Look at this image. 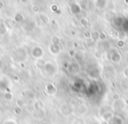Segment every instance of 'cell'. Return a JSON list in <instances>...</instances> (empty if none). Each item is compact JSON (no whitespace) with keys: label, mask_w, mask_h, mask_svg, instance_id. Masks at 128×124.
I'll return each instance as SVG.
<instances>
[{"label":"cell","mask_w":128,"mask_h":124,"mask_svg":"<svg viewBox=\"0 0 128 124\" xmlns=\"http://www.w3.org/2000/svg\"><path fill=\"white\" fill-rule=\"evenodd\" d=\"M74 110H75L74 109V107L71 104H68V103L63 104L60 108V113L64 116H70V115H71L74 113Z\"/></svg>","instance_id":"cell-1"},{"label":"cell","mask_w":128,"mask_h":124,"mask_svg":"<svg viewBox=\"0 0 128 124\" xmlns=\"http://www.w3.org/2000/svg\"><path fill=\"white\" fill-rule=\"evenodd\" d=\"M124 105H126V102H124V100L119 99V100H118V101H113L112 108H113L114 111H121V110L124 109Z\"/></svg>","instance_id":"cell-2"},{"label":"cell","mask_w":128,"mask_h":124,"mask_svg":"<svg viewBox=\"0 0 128 124\" xmlns=\"http://www.w3.org/2000/svg\"><path fill=\"white\" fill-rule=\"evenodd\" d=\"M114 116H115V114H114V111H112V110H107V111H105L104 113H103L100 115L101 120L105 121V122H109Z\"/></svg>","instance_id":"cell-3"},{"label":"cell","mask_w":128,"mask_h":124,"mask_svg":"<svg viewBox=\"0 0 128 124\" xmlns=\"http://www.w3.org/2000/svg\"><path fill=\"white\" fill-rule=\"evenodd\" d=\"M46 92L48 95H54V94H56L57 89H56V87H54V85L49 83L46 86Z\"/></svg>","instance_id":"cell-4"},{"label":"cell","mask_w":128,"mask_h":124,"mask_svg":"<svg viewBox=\"0 0 128 124\" xmlns=\"http://www.w3.org/2000/svg\"><path fill=\"white\" fill-rule=\"evenodd\" d=\"M108 123L109 124H124V122H123L122 118H121L120 116L115 115L113 118H112L109 121Z\"/></svg>","instance_id":"cell-5"},{"label":"cell","mask_w":128,"mask_h":124,"mask_svg":"<svg viewBox=\"0 0 128 124\" xmlns=\"http://www.w3.org/2000/svg\"><path fill=\"white\" fill-rule=\"evenodd\" d=\"M32 53L34 55V57H35V58H40L43 55V51L40 47H35L32 50Z\"/></svg>","instance_id":"cell-6"},{"label":"cell","mask_w":128,"mask_h":124,"mask_svg":"<svg viewBox=\"0 0 128 124\" xmlns=\"http://www.w3.org/2000/svg\"><path fill=\"white\" fill-rule=\"evenodd\" d=\"M49 51L52 54H57L60 52V48H59L58 45L55 44H52L51 46H49Z\"/></svg>","instance_id":"cell-7"},{"label":"cell","mask_w":128,"mask_h":124,"mask_svg":"<svg viewBox=\"0 0 128 124\" xmlns=\"http://www.w3.org/2000/svg\"><path fill=\"white\" fill-rule=\"evenodd\" d=\"M43 108V105H42V102L40 101H34V109L38 111V110H40L41 108Z\"/></svg>","instance_id":"cell-8"},{"label":"cell","mask_w":128,"mask_h":124,"mask_svg":"<svg viewBox=\"0 0 128 124\" xmlns=\"http://www.w3.org/2000/svg\"><path fill=\"white\" fill-rule=\"evenodd\" d=\"M26 105V102L22 98H18V99L16 100V107H18V108H23Z\"/></svg>","instance_id":"cell-9"},{"label":"cell","mask_w":128,"mask_h":124,"mask_svg":"<svg viewBox=\"0 0 128 124\" xmlns=\"http://www.w3.org/2000/svg\"><path fill=\"white\" fill-rule=\"evenodd\" d=\"M78 110H79V113H80L81 115H84V114L87 113L88 108H87V106H86L85 104H82V105H80V106H79Z\"/></svg>","instance_id":"cell-10"},{"label":"cell","mask_w":128,"mask_h":124,"mask_svg":"<svg viewBox=\"0 0 128 124\" xmlns=\"http://www.w3.org/2000/svg\"><path fill=\"white\" fill-rule=\"evenodd\" d=\"M4 100H6V101H12V100H13V98H14V95H13L12 93L6 92V94H4Z\"/></svg>","instance_id":"cell-11"},{"label":"cell","mask_w":128,"mask_h":124,"mask_svg":"<svg viewBox=\"0 0 128 124\" xmlns=\"http://www.w3.org/2000/svg\"><path fill=\"white\" fill-rule=\"evenodd\" d=\"M112 60L114 61L115 63H118V61L121 60V55H119L118 53H115V54L112 55Z\"/></svg>","instance_id":"cell-12"},{"label":"cell","mask_w":128,"mask_h":124,"mask_svg":"<svg viewBox=\"0 0 128 124\" xmlns=\"http://www.w3.org/2000/svg\"><path fill=\"white\" fill-rule=\"evenodd\" d=\"M72 124H86V122L82 118H76L73 121Z\"/></svg>","instance_id":"cell-13"},{"label":"cell","mask_w":128,"mask_h":124,"mask_svg":"<svg viewBox=\"0 0 128 124\" xmlns=\"http://www.w3.org/2000/svg\"><path fill=\"white\" fill-rule=\"evenodd\" d=\"M4 124H18V122H17V121L15 119L8 118L4 122Z\"/></svg>","instance_id":"cell-14"},{"label":"cell","mask_w":128,"mask_h":124,"mask_svg":"<svg viewBox=\"0 0 128 124\" xmlns=\"http://www.w3.org/2000/svg\"><path fill=\"white\" fill-rule=\"evenodd\" d=\"M22 108H18V107H15V108H14V110H13V112H14V114L16 115H20L22 114Z\"/></svg>","instance_id":"cell-15"},{"label":"cell","mask_w":128,"mask_h":124,"mask_svg":"<svg viewBox=\"0 0 128 124\" xmlns=\"http://www.w3.org/2000/svg\"><path fill=\"white\" fill-rule=\"evenodd\" d=\"M112 101H118V100L121 99V98H120V95H119L118 94H117V93H115V94H112Z\"/></svg>","instance_id":"cell-16"},{"label":"cell","mask_w":128,"mask_h":124,"mask_svg":"<svg viewBox=\"0 0 128 124\" xmlns=\"http://www.w3.org/2000/svg\"><path fill=\"white\" fill-rule=\"evenodd\" d=\"M91 38L93 39V40H96L98 39H99V33L98 32H93L91 34Z\"/></svg>","instance_id":"cell-17"},{"label":"cell","mask_w":128,"mask_h":124,"mask_svg":"<svg viewBox=\"0 0 128 124\" xmlns=\"http://www.w3.org/2000/svg\"><path fill=\"white\" fill-rule=\"evenodd\" d=\"M52 42H53V44H55L57 45L59 42H60V39L57 37H54L53 39H52Z\"/></svg>","instance_id":"cell-18"},{"label":"cell","mask_w":128,"mask_h":124,"mask_svg":"<svg viewBox=\"0 0 128 124\" xmlns=\"http://www.w3.org/2000/svg\"><path fill=\"white\" fill-rule=\"evenodd\" d=\"M124 46V40H119L118 42V47H123Z\"/></svg>","instance_id":"cell-19"},{"label":"cell","mask_w":128,"mask_h":124,"mask_svg":"<svg viewBox=\"0 0 128 124\" xmlns=\"http://www.w3.org/2000/svg\"><path fill=\"white\" fill-rule=\"evenodd\" d=\"M123 74H124V78H127L128 79V68H126L124 71V73H123Z\"/></svg>","instance_id":"cell-20"},{"label":"cell","mask_w":128,"mask_h":124,"mask_svg":"<svg viewBox=\"0 0 128 124\" xmlns=\"http://www.w3.org/2000/svg\"><path fill=\"white\" fill-rule=\"evenodd\" d=\"M90 124H100L99 122H96V121H93V122H90Z\"/></svg>","instance_id":"cell-21"},{"label":"cell","mask_w":128,"mask_h":124,"mask_svg":"<svg viewBox=\"0 0 128 124\" xmlns=\"http://www.w3.org/2000/svg\"><path fill=\"white\" fill-rule=\"evenodd\" d=\"M100 124H109V123H108V122H105V121H102L101 120V122H100Z\"/></svg>","instance_id":"cell-22"},{"label":"cell","mask_w":128,"mask_h":124,"mask_svg":"<svg viewBox=\"0 0 128 124\" xmlns=\"http://www.w3.org/2000/svg\"><path fill=\"white\" fill-rule=\"evenodd\" d=\"M13 80H18V77H17V76H14V77H13Z\"/></svg>","instance_id":"cell-23"},{"label":"cell","mask_w":128,"mask_h":124,"mask_svg":"<svg viewBox=\"0 0 128 124\" xmlns=\"http://www.w3.org/2000/svg\"><path fill=\"white\" fill-rule=\"evenodd\" d=\"M124 102H126V105H128V99H127V100H126V101H124Z\"/></svg>","instance_id":"cell-24"},{"label":"cell","mask_w":128,"mask_h":124,"mask_svg":"<svg viewBox=\"0 0 128 124\" xmlns=\"http://www.w3.org/2000/svg\"><path fill=\"white\" fill-rule=\"evenodd\" d=\"M41 124H49V123H48V122H43Z\"/></svg>","instance_id":"cell-25"},{"label":"cell","mask_w":128,"mask_h":124,"mask_svg":"<svg viewBox=\"0 0 128 124\" xmlns=\"http://www.w3.org/2000/svg\"><path fill=\"white\" fill-rule=\"evenodd\" d=\"M70 55H71V54H74V51H70Z\"/></svg>","instance_id":"cell-26"},{"label":"cell","mask_w":128,"mask_h":124,"mask_svg":"<svg viewBox=\"0 0 128 124\" xmlns=\"http://www.w3.org/2000/svg\"><path fill=\"white\" fill-rule=\"evenodd\" d=\"M127 52H128V48H127Z\"/></svg>","instance_id":"cell-27"}]
</instances>
